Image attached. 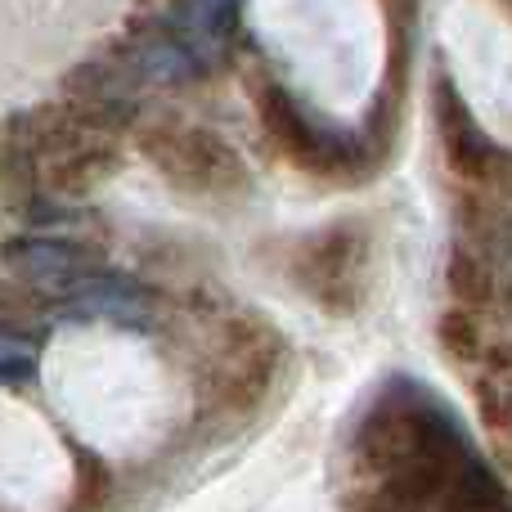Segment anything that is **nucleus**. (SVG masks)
<instances>
[{"label":"nucleus","instance_id":"nucleus-5","mask_svg":"<svg viewBox=\"0 0 512 512\" xmlns=\"http://www.w3.org/2000/svg\"><path fill=\"white\" fill-rule=\"evenodd\" d=\"M432 104H436L432 113H436V131H441L445 162H450L463 180H472V185H499V180L512 176V153L499 149V144L481 131L477 117L463 104V95L450 86V77L436 81Z\"/></svg>","mask_w":512,"mask_h":512},{"label":"nucleus","instance_id":"nucleus-15","mask_svg":"<svg viewBox=\"0 0 512 512\" xmlns=\"http://www.w3.org/2000/svg\"><path fill=\"white\" fill-rule=\"evenodd\" d=\"M45 315V297L18 279H0V324H32Z\"/></svg>","mask_w":512,"mask_h":512},{"label":"nucleus","instance_id":"nucleus-10","mask_svg":"<svg viewBox=\"0 0 512 512\" xmlns=\"http://www.w3.org/2000/svg\"><path fill=\"white\" fill-rule=\"evenodd\" d=\"M59 319L81 324V319H113V324H149L153 319V297L149 288L126 279H90L81 292H72L59 306Z\"/></svg>","mask_w":512,"mask_h":512},{"label":"nucleus","instance_id":"nucleus-17","mask_svg":"<svg viewBox=\"0 0 512 512\" xmlns=\"http://www.w3.org/2000/svg\"><path fill=\"white\" fill-rule=\"evenodd\" d=\"M342 512H396V508L378 495L373 481H364V486H355V490H346L342 495Z\"/></svg>","mask_w":512,"mask_h":512},{"label":"nucleus","instance_id":"nucleus-16","mask_svg":"<svg viewBox=\"0 0 512 512\" xmlns=\"http://www.w3.org/2000/svg\"><path fill=\"white\" fill-rule=\"evenodd\" d=\"M32 342H23L18 333L0 328V382H23L32 378Z\"/></svg>","mask_w":512,"mask_h":512},{"label":"nucleus","instance_id":"nucleus-2","mask_svg":"<svg viewBox=\"0 0 512 512\" xmlns=\"http://www.w3.org/2000/svg\"><path fill=\"white\" fill-rule=\"evenodd\" d=\"M140 153L180 194L230 203V198H243L252 189V176H248V167H243V158L221 135L203 131V126L153 122L140 131Z\"/></svg>","mask_w":512,"mask_h":512},{"label":"nucleus","instance_id":"nucleus-9","mask_svg":"<svg viewBox=\"0 0 512 512\" xmlns=\"http://www.w3.org/2000/svg\"><path fill=\"white\" fill-rule=\"evenodd\" d=\"M117 167H122V149H117L113 135L86 131L81 140H72L68 149L45 158V180H50V189L63 198H86V194H95Z\"/></svg>","mask_w":512,"mask_h":512},{"label":"nucleus","instance_id":"nucleus-12","mask_svg":"<svg viewBox=\"0 0 512 512\" xmlns=\"http://www.w3.org/2000/svg\"><path fill=\"white\" fill-rule=\"evenodd\" d=\"M445 274H450V292L463 301V310L495 297V261L486 252L468 248V243H454L450 248V270Z\"/></svg>","mask_w":512,"mask_h":512},{"label":"nucleus","instance_id":"nucleus-11","mask_svg":"<svg viewBox=\"0 0 512 512\" xmlns=\"http://www.w3.org/2000/svg\"><path fill=\"white\" fill-rule=\"evenodd\" d=\"M36 203V153L0 135V212H32Z\"/></svg>","mask_w":512,"mask_h":512},{"label":"nucleus","instance_id":"nucleus-13","mask_svg":"<svg viewBox=\"0 0 512 512\" xmlns=\"http://www.w3.org/2000/svg\"><path fill=\"white\" fill-rule=\"evenodd\" d=\"M436 337H441L445 355H450V360H459V364H468V360H477V355H481V324H477V315H472V310H463V306L459 310H445Z\"/></svg>","mask_w":512,"mask_h":512},{"label":"nucleus","instance_id":"nucleus-4","mask_svg":"<svg viewBox=\"0 0 512 512\" xmlns=\"http://www.w3.org/2000/svg\"><path fill=\"white\" fill-rule=\"evenodd\" d=\"M274 369H279V333H270L256 315L230 319L212 364V400L225 414H252L270 396Z\"/></svg>","mask_w":512,"mask_h":512},{"label":"nucleus","instance_id":"nucleus-7","mask_svg":"<svg viewBox=\"0 0 512 512\" xmlns=\"http://www.w3.org/2000/svg\"><path fill=\"white\" fill-rule=\"evenodd\" d=\"M0 261L18 283L45 292V288H77L99 265V252L68 239H9L0 248Z\"/></svg>","mask_w":512,"mask_h":512},{"label":"nucleus","instance_id":"nucleus-1","mask_svg":"<svg viewBox=\"0 0 512 512\" xmlns=\"http://www.w3.org/2000/svg\"><path fill=\"white\" fill-rule=\"evenodd\" d=\"M248 86H252V108L265 140L297 171L328 176V180H360L369 171V153L360 149V140H351V135L333 131L328 122L310 117L274 77H252Z\"/></svg>","mask_w":512,"mask_h":512},{"label":"nucleus","instance_id":"nucleus-6","mask_svg":"<svg viewBox=\"0 0 512 512\" xmlns=\"http://www.w3.org/2000/svg\"><path fill=\"white\" fill-rule=\"evenodd\" d=\"M131 72L122 63H77L63 77V104L72 108L86 131L117 135L135 122V95H131Z\"/></svg>","mask_w":512,"mask_h":512},{"label":"nucleus","instance_id":"nucleus-3","mask_svg":"<svg viewBox=\"0 0 512 512\" xmlns=\"http://www.w3.org/2000/svg\"><path fill=\"white\" fill-rule=\"evenodd\" d=\"M288 274L328 315H355L369 288V230L360 221L324 225L292 248Z\"/></svg>","mask_w":512,"mask_h":512},{"label":"nucleus","instance_id":"nucleus-14","mask_svg":"<svg viewBox=\"0 0 512 512\" xmlns=\"http://www.w3.org/2000/svg\"><path fill=\"white\" fill-rule=\"evenodd\" d=\"M108 468L90 454H77V490H72V512H95L108 499Z\"/></svg>","mask_w":512,"mask_h":512},{"label":"nucleus","instance_id":"nucleus-8","mask_svg":"<svg viewBox=\"0 0 512 512\" xmlns=\"http://www.w3.org/2000/svg\"><path fill=\"white\" fill-rule=\"evenodd\" d=\"M117 63L149 86H189L207 72V63L189 50L185 36L171 32H131L117 45Z\"/></svg>","mask_w":512,"mask_h":512}]
</instances>
